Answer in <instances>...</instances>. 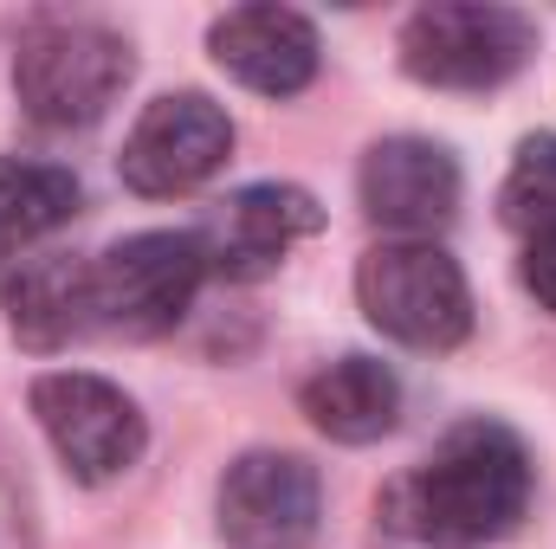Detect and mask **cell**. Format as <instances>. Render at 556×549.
Here are the masks:
<instances>
[{"label": "cell", "mask_w": 556, "mask_h": 549, "mask_svg": "<svg viewBox=\"0 0 556 549\" xmlns=\"http://www.w3.org/2000/svg\"><path fill=\"white\" fill-rule=\"evenodd\" d=\"M498 214L511 233L525 240H551L556 233V137H525L511 155V175L498 188Z\"/></svg>", "instance_id": "9a60e30c"}, {"label": "cell", "mask_w": 556, "mask_h": 549, "mask_svg": "<svg viewBox=\"0 0 556 549\" xmlns=\"http://www.w3.org/2000/svg\"><path fill=\"white\" fill-rule=\"evenodd\" d=\"M233 155V124L214 98L201 91H168L155 98L137 117V130L124 137V188H137L149 201H168V194H188L201 188L207 175H220Z\"/></svg>", "instance_id": "52a82bcc"}, {"label": "cell", "mask_w": 556, "mask_h": 549, "mask_svg": "<svg viewBox=\"0 0 556 549\" xmlns=\"http://www.w3.org/2000/svg\"><path fill=\"white\" fill-rule=\"evenodd\" d=\"M33 420L46 426V439L65 459V472L85 478V485L124 478L142 459V446H149V426H142L137 401L117 382L85 375V369L39 375L33 382Z\"/></svg>", "instance_id": "8992f818"}, {"label": "cell", "mask_w": 556, "mask_h": 549, "mask_svg": "<svg viewBox=\"0 0 556 549\" xmlns=\"http://www.w3.org/2000/svg\"><path fill=\"white\" fill-rule=\"evenodd\" d=\"M525 284H531V297L556 310V233L551 240H531V253H525Z\"/></svg>", "instance_id": "e0dca14e"}, {"label": "cell", "mask_w": 556, "mask_h": 549, "mask_svg": "<svg viewBox=\"0 0 556 549\" xmlns=\"http://www.w3.org/2000/svg\"><path fill=\"white\" fill-rule=\"evenodd\" d=\"M201 246L194 233H130L91 266V323L130 343L168 336L201 291Z\"/></svg>", "instance_id": "5b68a950"}, {"label": "cell", "mask_w": 556, "mask_h": 549, "mask_svg": "<svg viewBox=\"0 0 556 549\" xmlns=\"http://www.w3.org/2000/svg\"><path fill=\"white\" fill-rule=\"evenodd\" d=\"M298 401H304L317 433H330L343 446H369V439L395 433V420H402V382L376 356H343V362L317 369Z\"/></svg>", "instance_id": "4fadbf2b"}, {"label": "cell", "mask_w": 556, "mask_h": 549, "mask_svg": "<svg viewBox=\"0 0 556 549\" xmlns=\"http://www.w3.org/2000/svg\"><path fill=\"white\" fill-rule=\"evenodd\" d=\"M0 304H7L13 343L33 349V356H52L72 336L91 330V266H78V259H33V266H20L0 284Z\"/></svg>", "instance_id": "7c38bea8"}, {"label": "cell", "mask_w": 556, "mask_h": 549, "mask_svg": "<svg viewBox=\"0 0 556 549\" xmlns=\"http://www.w3.org/2000/svg\"><path fill=\"white\" fill-rule=\"evenodd\" d=\"M324 227V207L291 188V181H260V188H240L227 194L201 227H194V246H201V266L227 284H260L285 266V253L298 240H311Z\"/></svg>", "instance_id": "ba28073f"}, {"label": "cell", "mask_w": 556, "mask_h": 549, "mask_svg": "<svg viewBox=\"0 0 556 549\" xmlns=\"http://www.w3.org/2000/svg\"><path fill=\"white\" fill-rule=\"evenodd\" d=\"M0 549H33V511H26V478L0 439Z\"/></svg>", "instance_id": "2e32d148"}, {"label": "cell", "mask_w": 556, "mask_h": 549, "mask_svg": "<svg viewBox=\"0 0 556 549\" xmlns=\"http://www.w3.org/2000/svg\"><path fill=\"white\" fill-rule=\"evenodd\" d=\"M78 175L59 162H20L0 155V259L39 246L46 233H59L78 214Z\"/></svg>", "instance_id": "5bb4252c"}, {"label": "cell", "mask_w": 556, "mask_h": 549, "mask_svg": "<svg viewBox=\"0 0 556 549\" xmlns=\"http://www.w3.org/2000/svg\"><path fill=\"white\" fill-rule=\"evenodd\" d=\"M317 472L298 452H240L220 478V537L240 549H304L317 537Z\"/></svg>", "instance_id": "9c48e42d"}, {"label": "cell", "mask_w": 556, "mask_h": 549, "mask_svg": "<svg viewBox=\"0 0 556 549\" xmlns=\"http://www.w3.org/2000/svg\"><path fill=\"white\" fill-rule=\"evenodd\" d=\"M363 214L395 233H440L459 214V162L427 137H389L363 155Z\"/></svg>", "instance_id": "30bf717a"}, {"label": "cell", "mask_w": 556, "mask_h": 549, "mask_svg": "<svg viewBox=\"0 0 556 549\" xmlns=\"http://www.w3.org/2000/svg\"><path fill=\"white\" fill-rule=\"evenodd\" d=\"M227 78L260 98H298L317 78V26L291 7H233L207 33Z\"/></svg>", "instance_id": "8fae6325"}, {"label": "cell", "mask_w": 556, "mask_h": 549, "mask_svg": "<svg viewBox=\"0 0 556 549\" xmlns=\"http://www.w3.org/2000/svg\"><path fill=\"white\" fill-rule=\"evenodd\" d=\"M356 297H363V317L408 349H459L472 336L466 272L433 240H389L363 253Z\"/></svg>", "instance_id": "3957f363"}, {"label": "cell", "mask_w": 556, "mask_h": 549, "mask_svg": "<svg viewBox=\"0 0 556 549\" xmlns=\"http://www.w3.org/2000/svg\"><path fill=\"white\" fill-rule=\"evenodd\" d=\"M130 72H137L130 39L111 26H91V20H46L13 52V91H20L26 117L46 130L98 124L117 104V91L130 85Z\"/></svg>", "instance_id": "7a4b0ae2"}, {"label": "cell", "mask_w": 556, "mask_h": 549, "mask_svg": "<svg viewBox=\"0 0 556 549\" xmlns=\"http://www.w3.org/2000/svg\"><path fill=\"white\" fill-rule=\"evenodd\" d=\"M531 511V452L498 420L453 426L408 478L382 491V518L433 549H479L518 531Z\"/></svg>", "instance_id": "6da1fadb"}, {"label": "cell", "mask_w": 556, "mask_h": 549, "mask_svg": "<svg viewBox=\"0 0 556 549\" xmlns=\"http://www.w3.org/2000/svg\"><path fill=\"white\" fill-rule=\"evenodd\" d=\"M538 52V33L511 7H479V0H440L420 7L402 26V72L433 91H492L518 78Z\"/></svg>", "instance_id": "277c9868"}]
</instances>
